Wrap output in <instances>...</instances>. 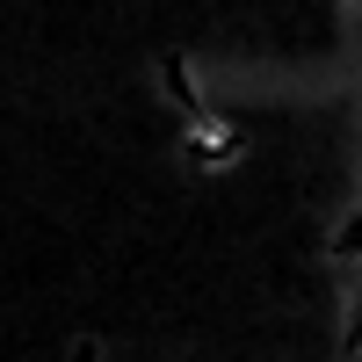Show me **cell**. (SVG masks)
<instances>
[{"label":"cell","mask_w":362,"mask_h":362,"mask_svg":"<svg viewBox=\"0 0 362 362\" xmlns=\"http://www.w3.org/2000/svg\"><path fill=\"white\" fill-rule=\"evenodd\" d=\"M334 254L362 268V210H348V218H341V232H334Z\"/></svg>","instance_id":"obj_1"},{"label":"cell","mask_w":362,"mask_h":362,"mask_svg":"<svg viewBox=\"0 0 362 362\" xmlns=\"http://www.w3.org/2000/svg\"><path fill=\"white\" fill-rule=\"evenodd\" d=\"M348 341H362V276L348 283Z\"/></svg>","instance_id":"obj_2"}]
</instances>
